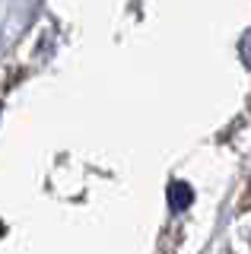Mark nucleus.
I'll list each match as a JSON object with an SVG mask.
<instances>
[{
    "label": "nucleus",
    "instance_id": "obj_1",
    "mask_svg": "<svg viewBox=\"0 0 251 254\" xmlns=\"http://www.w3.org/2000/svg\"><path fill=\"white\" fill-rule=\"evenodd\" d=\"M191 203H194L191 185H185V181H172V185H169V206H172V210H188Z\"/></svg>",
    "mask_w": 251,
    "mask_h": 254
}]
</instances>
